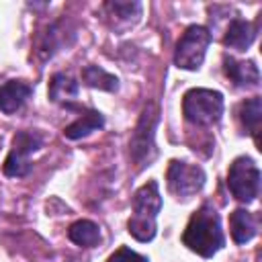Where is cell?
Masks as SVG:
<instances>
[{"mask_svg":"<svg viewBox=\"0 0 262 262\" xmlns=\"http://www.w3.org/2000/svg\"><path fill=\"white\" fill-rule=\"evenodd\" d=\"M78 96V84L66 76V74H55L49 82V98L53 102H70Z\"/></svg>","mask_w":262,"mask_h":262,"instance_id":"obj_15","label":"cell"},{"mask_svg":"<svg viewBox=\"0 0 262 262\" xmlns=\"http://www.w3.org/2000/svg\"><path fill=\"white\" fill-rule=\"evenodd\" d=\"M68 235H70V239L74 244L84 246V248H92V246H96L100 242V229H98V225L92 223V221H86V219L76 221L74 225H70Z\"/></svg>","mask_w":262,"mask_h":262,"instance_id":"obj_14","label":"cell"},{"mask_svg":"<svg viewBox=\"0 0 262 262\" xmlns=\"http://www.w3.org/2000/svg\"><path fill=\"white\" fill-rule=\"evenodd\" d=\"M231 237L235 244H246L258 233V217H254L246 209H235L229 217Z\"/></svg>","mask_w":262,"mask_h":262,"instance_id":"obj_11","label":"cell"},{"mask_svg":"<svg viewBox=\"0 0 262 262\" xmlns=\"http://www.w3.org/2000/svg\"><path fill=\"white\" fill-rule=\"evenodd\" d=\"M158 123V111L154 104H147L141 113V119L137 123V129L131 139V156L133 160L143 166L154 158V129Z\"/></svg>","mask_w":262,"mask_h":262,"instance_id":"obj_8","label":"cell"},{"mask_svg":"<svg viewBox=\"0 0 262 262\" xmlns=\"http://www.w3.org/2000/svg\"><path fill=\"white\" fill-rule=\"evenodd\" d=\"M33 88L27 84V82H20V80H10L6 84L0 86V111L4 113H16L25 100L31 96Z\"/></svg>","mask_w":262,"mask_h":262,"instance_id":"obj_10","label":"cell"},{"mask_svg":"<svg viewBox=\"0 0 262 262\" xmlns=\"http://www.w3.org/2000/svg\"><path fill=\"white\" fill-rule=\"evenodd\" d=\"M162 207L158 182L143 184L133 196V215L127 223L129 233L139 242H149L156 235V217Z\"/></svg>","mask_w":262,"mask_h":262,"instance_id":"obj_2","label":"cell"},{"mask_svg":"<svg viewBox=\"0 0 262 262\" xmlns=\"http://www.w3.org/2000/svg\"><path fill=\"white\" fill-rule=\"evenodd\" d=\"M223 70L225 76L235 84V86H256L260 80L258 66L254 61H237L229 55L223 57Z\"/></svg>","mask_w":262,"mask_h":262,"instance_id":"obj_9","label":"cell"},{"mask_svg":"<svg viewBox=\"0 0 262 262\" xmlns=\"http://www.w3.org/2000/svg\"><path fill=\"white\" fill-rule=\"evenodd\" d=\"M254 37H256V27L252 23L244 20V18H235L227 27L225 37H223V43H225V47L244 51V49H248L252 45Z\"/></svg>","mask_w":262,"mask_h":262,"instance_id":"obj_12","label":"cell"},{"mask_svg":"<svg viewBox=\"0 0 262 262\" xmlns=\"http://www.w3.org/2000/svg\"><path fill=\"white\" fill-rule=\"evenodd\" d=\"M102 123H104V119H102V115H100L98 111H88V113H84L78 121H74L70 127H66L63 135H66L68 139H80V137H86V135H90L92 131L100 129Z\"/></svg>","mask_w":262,"mask_h":262,"instance_id":"obj_13","label":"cell"},{"mask_svg":"<svg viewBox=\"0 0 262 262\" xmlns=\"http://www.w3.org/2000/svg\"><path fill=\"white\" fill-rule=\"evenodd\" d=\"M108 16H117V20H125L127 25L139 16L141 4L139 2H106L104 4Z\"/></svg>","mask_w":262,"mask_h":262,"instance_id":"obj_18","label":"cell"},{"mask_svg":"<svg viewBox=\"0 0 262 262\" xmlns=\"http://www.w3.org/2000/svg\"><path fill=\"white\" fill-rule=\"evenodd\" d=\"M182 111L186 121L194 125H213L221 119L223 113V96L217 90L192 88L184 94Z\"/></svg>","mask_w":262,"mask_h":262,"instance_id":"obj_3","label":"cell"},{"mask_svg":"<svg viewBox=\"0 0 262 262\" xmlns=\"http://www.w3.org/2000/svg\"><path fill=\"white\" fill-rule=\"evenodd\" d=\"M41 145V137L33 131H18L12 141V149L4 162V174L12 178L27 176L31 172V154Z\"/></svg>","mask_w":262,"mask_h":262,"instance_id":"obj_6","label":"cell"},{"mask_svg":"<svg viewBox=\"0 0 262 262\" xmlns=\"http://www.w3.org/2000/svg\"><path fill=\"white\" fill-rule=\"evenodd\" d=\"M182 242L186 248H190L192 252H196L199 256H213L225 242L223 231H221V223H219V215L215 213V209H211L209 205L201 207L188 221Z\"/></svg>","mask_w":262,"mask_h":262,"instance_id":"obj_1","label":"cell"},{"mask_svg":"<svg viewBox=\"0 0 262 262\" xmlns=\"http://www.w3.org/2000/svg\"><path fill=\"white\" fill-rule=\"evenodd\" d=\"M82 80H84V84H88L92 88H100V90H108V92L117 90V86H119V80L98 66H86L82 70Z\"/></svg>","mask_w":262,"mask_h":262,"instance_id":"obj_16","label":"cell"},{"mask_svg":"<svg viewBox=\"0 0 262 262\" xmlns=\"http://www.w3.org/2000/svg\"><path fill=\"white\" fill-rule=\"evenodd\" d=\"M166 180H168V190L176 199H188L194 192H199L201 186L205 184V172L199 166L172 160L166 172Z\"/></svg>","mask_w":262,"mask_h":262,"instance_id":"obj_7","label":"cell"},{"mask_svg":"<svg viewBox=\"0 0 262 262\" xmlns=\"http://www.w3.org/2000/svg\"><path fill=\"white\" fill-rule=\"evenodd\" d=\"M106 262H147V258L135 254V252L129 250V248H121V250H117Z\"/></svg>","mask_w":262,"mask_h":262,"instance_id":"obj_19","label":"cell"},{"mask_svg":"<svg viewBox=\"0 0 262 262\" xmlns=\"http://www.w3.org/2000/svg\"><path fill=\"white\" fill-rule=\"evenodd\" d=\"M227 186L231 194L242 203H252L260 192V170L252 158H237L229 166Z\"/></svg>","mask_w":262,"mask_h":262,"instance_id":"obj_4","label":"cell"},{"mask_svg":"<svg viewBox=\"0 0 262 262\" xmlns=\"http://www.w3.org/2000/svg\"><path fill=\"white\" fill-rule=\"evenodd\" d=\"M209 43H211V33L205 27L199 25L188 27L176 45L174 63L182 70H199L205 59Z\"/></svg>","mask_w":262,"mask_h":262,"instance_id":"obj_5","label":"cell"},{"mask_svg":"<svg viewBox=\"0 0 262 262\" xmlns=\"http://www.w3.org/2000/svg\"><path fill=\"white\" fill-rule=\"evenodd\" d=\"M260 115H262V104H260V96H252L250 100H246L239 108V119L244 123V127L254 135L256 143H258V131H260Z\"/></svg>","mask_w":262,"mask_h":262,"instance_id":"obj_17","label":"cell"}]
</instances>
